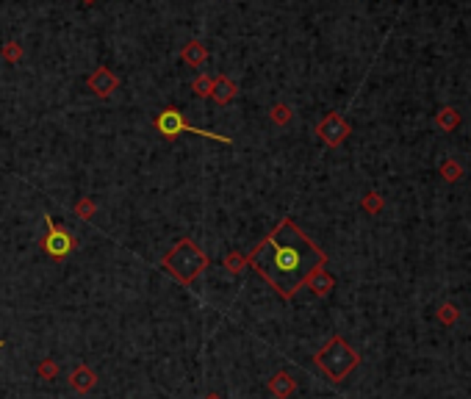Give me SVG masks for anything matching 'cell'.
Listing matches in <instances>:
<instances>
[{
    "instance_id": "ac0fdd59",
    "label": "cell",
    "mask_w": 471,
    "mask_h": 399,
    "mask_svg": "<svg viewBox=\"0 0 471 399\" xmlns=\"http://www.w3.org/2000/svg\"><path fill=\"white\" fill-rule=\"evenodd\" d=\"M95 214H97V203L92 197H81L75 203V217L78 219H95Z\"/></svg>"
},
{
    "instance_id": "44dd1931",
    "label": "cell",
    "mask_w": 471,
    "mask_h": 399,
    "mask_svg": "<svg viewBox=\"0 0 471 399\" xmlns=\"http://www.w3.org/2000/svg\"><path fill=\"white\" fill-rule=\"evenodd\" d=\"M0 56H3L9 64H20L23 61V45L12 39V42H6L3 47H0Z\"/></svg>"
},
{
    "instance_id": "4fadbf2b",
    "label": "cell",
    "mask_w": 471,
    "mask_h": 399,
    "mask_svg": "<svg viewBox=\"0 0 471 399\" xmlns=\"http://www.w3.org/2000/svg\"><path fill=\"white\" fill-rule=\"evenodd\" d=\"M435 125L441 128V130H455L457 125H460V111L457 108H452V106H446V108H441L438 114H435Z\"/></svg>"
},
{
    "instance_id": "e0dca14e",
    "label": "cell",
    "mask_w": 471,
    "mask_h": 399,
    "mask_svg": "<svg viewBox=\"0 0 471 399\" xmlns=\"http://www.w3.org/2000/svg\"><path fill=\"white\" fill-rule=\"evenodd\" d=\"M457 319H460V308H457L455 302H441V305H438V322H441V324L452 327Z\"/></svg>"
},
{
    "instance_id": "7c38bea8",
    "label": "cell",
    "mask_w": 471,
    "mask_h": 399,
    "mask_svg": "<svg viewBox=\"0 0 471 399\" xmlns=\"http://www.w3.org/2000/svg\"><path fill=\"white\" fill-rule=\"evenodd\" d=\"M305 286H308L316 297H327V294L335 289V278H333V275L324 269V266H322V269H316V272L305 280Z\"/></svg>"
},
{
    "instance_id": "30bf717a",
    "label": "cell",
    "mask_w": 471,
    "mask_h": 399,
    "mask_svg": "<svg viewBox=\"0 0 471 399\" xmlns=\"http://www.w3.org/2000/svg\"><path fill=\"white\" fill-rule=\"evenodd\" d=\"M294 391H297V380L289 372H278L269 380V394L275 399H289V396H294Z\"/></svg>"
},
{
    "instance_id": "7402d4cb",
    "label": "cell",
    "mask_w": 471,
    "mask_h": 399,
    "mask_svg": "<svg viewBox=\"0 0 471 399\" xmlns=\"http://www.w3.org/2000/svg\"><path fill=\"white\" fill-rule=\"evenodd\" d=\"M36 374L42 377V380H56L58 377V363L53 361V358H45V361H39V366H36Z\"/></svg>"
},
{
    "instance_id": "8fae6325",
    "label": "cell",
    "mask_w": 471,
    "mask_h": 399,
    "mask_svg": "<svg viewBox=\"0 0 471 399\" xmlns=\"http://www.w3.org/2000/svg\"><path fill=\"white\" fill-rule=\"evenodd\" d=\"M180 58H183V64H186V66H203V64L208 61V47H206L203 42H200V39H191V42H186V45H183Z\"/></svg>"
},
{
    "instance_id": "cb8c5ba5",
    "label": "cell",
    "mask_w": 471,
    "mask_h": 399,
    "mask_svg": "<svg viewBox=\"0 0 471 399\" xmlns=\"http://www.w3.org/2000/svg\"><path fill=\"white\" fill-rule=\"evenodd\" d=\"M3 347H6V341H0V350H3Z\"/></svg>"
},
{
    "instance_id": "7a4b0ae2",
    "label": "cell",
    "mask_w": 471,
    "mask_h": 399,
    "mask_svg": "<svg viewBox=\"0 0 471 399\" xmlns=\"http://www.w3.org/2000/svg\"><path fill=\"white\" fill-rule=\"evenodd\" d=\"M211 261H208V255L200 250L191 239H180V241H175L172 244V250L161 258V266L164 269L178 280V283H183V286H191L200 275L206 272V266H208Z\"/></svg>"
},
{
    "instance_id": "3957f363",
    "label": "cell",
    "mask_w": 471,
    "mask_h": 399,
    "mask_svg": "<svg viewBox=\"0 0 471 399\" xmlns=\"http://www.w3.org/2000/svg\"><path fill=\"white\" fill-rule=\"evenodd\" d=\"M316 369L330 380V383H344L361 363V355L350 347L347 339L341 336H333L316 355H313Z\"/></svg>"
},
{
    "instance_id": "277c9868",
    "label": "cell",
    "mask_w": 471,
    "mask_h": 399,
    "mask_svg": "<svg viewBox=\"0 0 471 399\" xmlns=\"http://www.w3.org/2000/svg\"><path fill=\"white\" fill-rule=\"evenodd\" d=\"M153 125H156V130L161 133V136L167 139V142H172V139H178L180 133H194V136H206V139H214V142H222V145H233V139L230 136H222V133H211V130H203V128H194V125H189L186 122V117L178 111V108H164L156 119H153Z\"/></svg>"
},
{
    "instance_id": "52a82bcc",
    "label": "cell",
    "mask_w": 471,
    "mask_h": 399,
    "mask_svg": "<svg viewBox=\"0 0 471 399\" xmlns=\"http://www.w3.org/2000/svg\"><path fill=\"white\" fill-rule=\"evenodd\" d=\"M86 89L95 95V97H111L117 89H119V78L108 70V66H97V70L86 78Z\"/></svg>"
},
{
    "instance_id": "603a6c76",
    "label": "cell",
    "mask_w": 471,
    "mask_h": 399,
    "mask_svg": "<svg viewBox=\"0 0 471 399\" xmlns=\"http://www.w3.org/2000/svg\"><path fill=\"white\" fill-rule=\"evenodd\" d=\"M206 399H225L222 394H206Z\"/></svg>"
},
{
    "instance_id": "d4e9b609",
    "label": "cell",
    "mask_w": 471,
    "mask_h": 399,
    "mask_svg": "<svg viewBox=\"0 0 471 399\" xmlns=\"http://www.w3.org/2000/svg\"><path fill=\"white\" fill-rule=\"evenodd\" d=\"M84 3H95V0H84Z\"/></svg>"
},
{
    "instance_id": "5b68a950",
    "label": "cell",
    "mask_w": 471,
    "mask_h": 399,
    "mask_svg": "<svg viewBox=\"0 0 471 399\" xmlns=\"http://www.w3.org/2000/svg\"><path fill=\"white\" fill-rule=\"evenodd\" d=\"M45 222H47V236L42 239L45 255H50V258H56V261L67 258V255H70V252L78 247V239H75L70 230H67V228H61L58 222H53L50 214L45 217Z\"/></svg>"
},
{
    "instance_id": "8992f818",
    "label": "cell",
    "mask_w": 471,
    "mask_h": 399,
    "mask_svg": "<svg viewBox=\"0 0 471 399\" xmlns=\"http://www.w3.org/2000/svg\"><path fill=\"white\" fill-rule=\"evenodd\" d=\"M352 133V125L339 114V111H330L319 125H316V136L327 145V147H341Z\"/></svg>"
},
{
    "instance_id": "6da1fadb",
    "label": "cell",
    "mask_w": 471,
    "mask_h": 399,
    "mask_svg": "<svg viewBox=\"0 0 471 399\" xmlns=\"http://www.w3.org/2000/svg\"><path fill=\"white\" fill-rule=\"evenodd\" d=\"M247 258L252 269L283 300H294L305 280L327 263L324 250L305 236L294 219H283L272 233H266Z\"/></svg>"
},
{
    "instance_id": "2e32d148",
    "label": "cell",
    "mask_w": 471,
    "mask_h": 399,
    "mask_svg": "<svg viewBox=\"0 0 471 399\" xmlns=\"http://www.w3.org/2000/svg\"><path fill=\"white\" fill-rule=\"evenodd\" d=\"M438 172H441V178H444L446 183H457V180L463 178V167H460L455 158H444V161L438 164Z\"/></svg>"
},
{
    "instance_id": "ffe728a7",
    "label": "cell",
    "mask_w": 471,
    "mask_h": 399,
    "mask_svg": "<svg viewBox=\"0 0 471 399\" xmlns=\"http://www.w3.org/2000/svg\"><path fill=\"white\" fill-rule=\"evenodd\" d=\"M211 89H214V78L211 75H197L191 81V92L197 97H211Z\"/></svg>"
},
{
    "instance_id": "9a60e30c",
    "label": "cell",
    "mask_w": 471,
    "mask_h": 399,
    "mask_svg": "<svg viewBox=\"0 0 471 399\" xmlns=\"http://www.w3.org/2000/svg\"><path fill=\"white\" fill-rule=\"evenodd\" d=\"M269 119H272V125H278V128H286L294 119V108L289 103H278V106H272V111H269Z\"/></svg>"
},
{
    "instance_id": "ba28073f",
    "label": "cell",
    "mask_w": 471,
    "mask_h": 399,
    "mask_svg": "<svg viewBox=\"0 0 471 399\" xmlns=\"http://www.w3.org/2000/svg\"><path fill=\"white\" fill-rule=\"evenodd\" d=\"M236 97H239V84L233 78H228V75H217L214 78V89H211V100L217 106H228Z\"/></svg>"
},
{
    "instance_id": "5bb4252c",
    "label": "cell",
    "mask_w": 471,
    "mask_h": 399,
    "mask_svg": "<svg viewBox=\"0 0 471 399\" xmlns=\"http://www.w3.org/2000/svg\"><path fill=\"white\" fill-rule=\"evenodd\" d=\"M222 266L230 272V275H241L247 266H250V258L247 255H241V252H228L225 258H222Z\"/></svg>"
},
{
    "instance_id": "d6986e66",
    "label": "cell",
    "mask_w": 471,
    "mask_h": 399,
    "mask_svg": "<svg viewBox=\"0 0 471 399\" xmlns=\"http://www.w3.org/2000/svg\"><path fill=\"white\" fill-rule=\"evenodd\" d=\"M361 206H363V211H366V214H380V211H383V206H385V200H383L377 191H366V194H363V200H361Z\"/></svg>"
},
{
    "instance_id": "9c48e42d",
    "label": "cell",
    "mask_w": 471,
    "mask_h": 399,
    "mask_svg": "<svg viewBox=\"0 0 471 399\" xmlns=\"http://www.w3.org/2000/svg\"><path fill=\"white\" fill-rule=\"evenodd\" d=\"M97 385V372L95 369H89V366H75L73 372H70V388L73 391H78V394H89L92 388Z\"/></svg>"
}]
</instances>
